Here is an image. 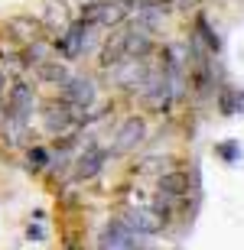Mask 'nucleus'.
<instances>
[{"label": "nucleus", "instance_id": "7ed1b4c3", "mask_svg": "<svg viewBox=\"0 0 244 250\" xmlns=\"http://www.w3.org/2000/svg\"><path fill=\"white\" fill-rule=\"evenodd\" d=\"M43 127L52 137H66L68 130H75V107L66 101H49L43 107Z\"/></svg>", "mask_w": 244, "mask_h": 250}, {"label": "nucleus", "instance_id": "9d476101", "mask_svg": "<svg viewBox=\"0 0 244 250\" xmlns=\"http://www.w3.org/2000/svg\"><path fill=\"white\" fill-rule=\"evenodd\" d=\"M150 52H153V39H150L147 29L133 26V29L124 33V56L127 59H147Z\"/></svg>", "mask_w": 244, "mask_h": 250}, {"label": "nucleus", "instance_id": "a211bd4d", "mask_svg": "<svg viewBox=\"0 0 244 250\" xmlns=\"http://www.w3.org/2000/svg\"><path fill=\"white\" fill-rule=\"evenodd\" d=\"M150 211L156 214L163 224H166V221H169V214H173V198H169V195H163V192H156V198L150 202Z\"/></svg>", "mask_w": 244, "mask_h": 250}, {"label": "nucleus", "instance_id": "f3484780", "mask_svg": "<svg viewBox=\"0 0 244 250\" xmlns=\"http://www.w3.org/2000/svg\"><path fill=\"white\" fill-rule=\"evenodd\" d=\"M46 166H49V149L33 146V149L26 153V169H29V172H43Z\"/></svg>", "mask_w": 244, "mask_h": 250}, {"label": "nucleus", "instance_id": "9b49d317", "mask_svg": "<svg viewBox=\"0 0 244 250\" xmlns=\"http://www.w3.org/2000/svg\"><path fill=\"white\" fill-rule=\"evenodd\" d=\"M131 13V0H98V26L111 29Z\"/></svg>", "mask_w": 244, "mask_h": 250}, {"label": "nucleus", "instance_id": "a878e982", "mask_svg": "<svg viewBox=\"0 0 244 250\" xmlns=\"http://www.w3.org/2000/svg\"><path fill=\"white\" fill-rule=\"evenodd\" d=\"M3 117H7V111H3V107H0V124H3Z\"/></svg>", "mask_w": 244, "mask_h": 250}, {"label": "nucleus", "instance_id": "b1692460", "mask_svg": "<svg viewBox=\"0 0 244 250\" xmlns=\"http://www.w3.org/2000/svg\"><path fill=\"white\" fill-rule=\"evenodd\" d=\"M3 91H7V75L0 72V94H3Z\"/></svg>", "mask_w": 244, "mask_h": 250}, {"label": "nucleus", "instance_id": "20e7f679", "mask_svg": "<svg viewBox=\"0 0 244 250\" xmlns=\"http://www.w3.org/2000/svg\"><path fill=\"white\" fill-rule=\"evenodd\" d=\"M98 98V84L88 75H68V82L62 84V101L72 107H91Z\"/></svg>", "mask_w": 244, "mask_h": 250}, {"label": "nucleus", "instance_id": "2eb2a0df", "mask_svg": "<svg viewBox=\"0 0 244 250\" xmlns=\"http://www.w3.org/2000/svg\"><path fill=\"white\" fill-rule=\"evenodd\" d=\"M121 59H127V56H124V36L108 39V42H104V49H101V68H114Z\"/></svg>", "mask_w": 244, "mask_h": 250}, {"label": "nucleus", "instance_id": "39448f33", "mask_svg": "<svg viewBox=\"0 0 244 250\" xmlns=\"http://www.w3.org/2000/svg\"><path fill=\"white\" fill-rule=\"evenodd\" d=\"M104 159H108V153H104L101 146L88 143V146H85L82 153L75 156V179H78V182H88V179H94V176L104 169Z\"/></svg>", "mask_w": 244, "mask_h": 250}, {"label": "nucleus", "instance_id": "f257e3e1", "mask_svg": "<svg viewBox=\"0 0 244 250\" xmlns=\"http://www.w3.org/2000/svg\"><path fill=\"white\" fill-rule=\"evenodd\" d=\"M94 46V36H91V26L88 23H68L66 33H62V39L56 42V49L62 52V56L68 59V62H75V59H82L88 49Z\"/></svg>", "mask_w": 244, "mask_h": 250}, {"label": "nucleus", "instance_id": "6ab92c4d", "mask_svg": "<svg viewBox=\"0 0 244 250\" xmlns=\"http://www.w3.org/2000/svg\"><path fill=\"white\" fill-rule=\"evenodd\" d=\"M46 52H49L46 42H43V39H33V42H29V49H26V62H29V65L46 62Z\"/></svg>", "mask_w": 244, "mask_h": 250}, {"label": "nucleus", "instance_id": "412c9836", "mask_svg": "<svg viewBox=\"0 0 244 250\" xmlns=\"http://www.w3.org/2000/svg\"><path fill=\"white\" fill-rule=\"evenodd\" d=\"M46 23H52V26H66V7L52 0L49 10H46Z\"/></svg>", "mask_w": 244, "mask_h": 250}, {"label": "nucleus", "instance_id": "0eeeda50", "mask_svg": "<svg viewBox=\"0 0 244 250\" xmlns=\"http://www.w3.org/2000/svg\"><path fill=\"white\" fill-rule=\"evenodd\" d=\"M124 224H127L133 234H140V237H153V234L163 231V221L150 208H131V211L124 214Z\"/></svg>", "mask_w": 244, "mask_h": 250}, {"label": "nucleus", "instance_id": "f8f14e48", "mask_svg": "<svg viewBox=\"0 0 244 250\" xmlns=\"http://www.w3.org/2000/svg\"><path fill=\"white\" fill-rule=\"evenodd\" d=\"M36 78L43 84H66L68 68L59 62V59H46V62H36Z\"/></svg>", "mask_w": 244, "mask_h": 250}, {"label": "nucleus", "instance_id": "aec40b11", "mask_svg": "<svg viewBox=\"0 0 244 250\" xmlns=\"http://www.w3.org/2000/svg\"><path fill=\"white\" fill-rule=\"evenodd\" d=\"M215 153L225 159V163H238V159H241V146H238L235 140H228V143H218Z\"/></svg>", "mask_w": 244, "mask_h": 250}, {"label": "nucleus", "instance_id": "4468645a", "mask_svg": "<svg viewBox=\"0 0 244 250\" xmlns=\"http://www.w3.org/2000/svg\"><path fill=\"white\" fill-rule=\"evenodd\" d=\"M160 23H163V7H156V3H143V7H137V26L140 29L153 33Z\"/></svg>", "mask_w": 244, "mask_h": 250}, {"label": "nucleus", "instance_id": "393cba45", "mask_svg": "<svg viewBox=\"0 0 244 250\" xmlns=\"http://www.w3.org/2000/svg\"><path fill=\"white\" fill-rule=\"evenodd\" d=\"M169 3H176V7H189V0H169Z\"/></svg>", "mask_w": 244, "mask_h": 250}, {"label": "nucleus", "instance_id": "f03ea898", "mask_svg": "<svg viewBox=\"0 0 244 250\" xmlns=\"http://www.w3.org/2000/svg\"><path fill=\"white\" fill-rule=\"evenodd\" d=\"M98 250H140V234H133L124 218H114L98 234Z\"/></svg>", "mask_w": 244, "mask_h": 250}, {"label": "nucleus", "instance_id": "1a4fd4ad", "mask_svg": "<svg viewBox=\"0 0 244 250\" xmlns=\"http://www.w3.org/2000/svg\"><path fill=\"white\" fill-rule=\"evenodd\" d=\"M33 107H36V94H33V84L17 82L13 88H10V107H7V114H17V117H29V114H33Z\"/></svg>", "mask_w": 244, "mask_h": 250}, {"label": "nucleus", "instance_id": "ddd939ff", "mask_svg": "<svg viewBox=\"0 0 244 250\" xmlns=\"http://www.w3.org/2000/svg\"><path fill=\"white\" fill-rule=\"evenodd\" d=\"M160 192L169 195V198H179V195L189 192V176L186 172H160Z\"/></svg>", "mask_w": 244, "mask_h": 250}, {"label": "nucleus", "instance_id": "6e6552de", "mask_svg": "<svg viewBox=\"0 0 244 250\" xmlns=\"http://www.w3.org/2000/svg\"><path fill=\"white\" fill-rule=\"evenodd\" d=\"M111 75L121 88H140L143 75H147V62H143V59H121V62L111 68Z\"/></svg>", "mask_w": 244, "mask_h": 250}, {"label": "nucleus", "instance_id": "dca6fc26", "mask_svg": "<svg viewBox=\"0 0 244 250\" xmlns=\"http://www.w3.org/2000/svg\"><path fill=\"white\" fill-rule=\"evenodd\" d=\"M10 29H13L20 39H26V42L39 39V23H36V20H29V17H13V20H10Z\"/></svg>", "mask_w": 244, "mask_h": 250}, {"label": "nucleus", "instance_id": "5701e85b", "mask_svg": "<svg viewBox=\"0 0 244 250\" xmlns=\"http://www.w3.org/2000/svg\"><path fill=\"white\" fill-rule=\"evenodd\" d=\"M26 237H29V241H43V228H33V224H29Z\"/></svg>", "mask_w": 244, "mask_h": 250}, {"label": "nucleus", "instance_id": "423d86ee", "mask_svg": "<svg viewBox=\"0 0 244 250\" xmlns=\"http://www.w3.org/2000/svg\"><path fill=\"white\" fill-rule=\"evenodd\" d=\"M147 140V124L140 117H127L117 130V140H114V153H133Z\"/></svg>", "mask_w": 244, "mask_h": 250}, {"label": "nucleus", "instance_id": "4be33fe9", "mask_svg": "<svg viewBox=\"0 0 244 250\" xmlns=\"http://www.w3.org/2000/svg\"><path fill=\"white\" fill-rule=\"evenodd\" d=\"M218 107H222V114H235V91H231V88H225V91H222Z\"/></svg>", "mask_w": 244, "mask_h": 250}]
</instances>
